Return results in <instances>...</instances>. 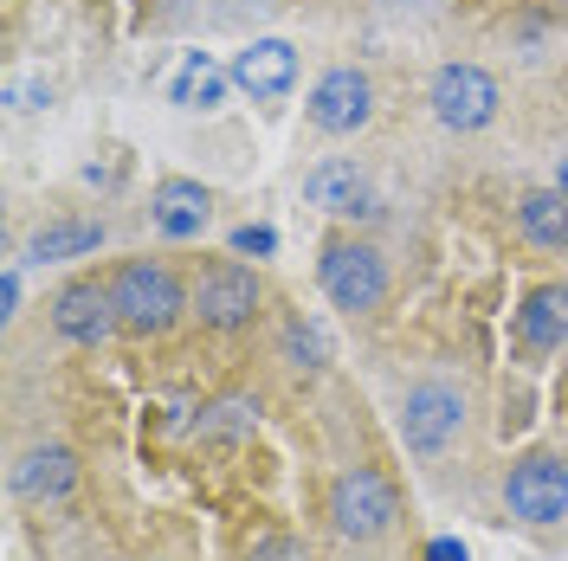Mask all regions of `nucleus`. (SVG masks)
I'll return each instance as SVG.
<instances>
[{"label": "nucleus", "mask_w": 568, "mask_h": 561, "mask_svg": "<svg viewBox=\"0 0 568 561\" xmlns=\"http://www.w3.org/2000/svg\"><path fill=\"white\" fill-rule=\"evenodd\" d=\"M52 329L65 336V343H104L110 329H116V304H110V284L98 278H71L59 284V297H52Z\"/></svg>", "instance_id": "nucleus-10"}, {"label": "nucleus", "mask_w": 568, "mask_h": 561, "mask_svg": "<svg viewBox=\"0 0 568 561\" xmlns=\"http://www.w3.org/2000/svg\"><path fill=\"white\" fill-rule=\"evenodd\" d=\"M426 104H433V116H439L453 136H471V130H491V123H497V110H504V84H497L485 65L453 59V65L433 71Z\"/></svg>", "instance_id": "nucleus-5"}, {"label": "nucleus", "mask_w": 568, "mask_h": 561, "mask_svg": "<svg viewBox=\"0 0 568 561\" xmlns=\"http://www.w3.org/2000/svg\"><path fill=\"white\" fill-rule=\"evenodd\" d=\"M110 304H116V329L123 336H169L181 316H187L194 290L162 258H123L110 272Z\"/></svg>", "instance_id": "nucleus-1"}, {"label": "nucleus", "mask_w": 568, "mask_h": 561, "mask_svg": "<svg viewBox=\"0 0 568 561\" xmlns=\"http://www.w3.org/2000/svg\"><path fill=\"white\" fill-rule=\"evenodd\" d=\"M317 284L336 310L349 316H375L388 304V258L375 239H355V233H329L317 258Z\"/></svg>", "instance_id": "nucleus-2"}, {"label": "nucleus", "mask_w": 568, "mask_h": 561, "mask_svg": "<svg viewBox=\"0 0 568 561\" xmlns=\"http://www.w3.org/2000/svg\"><path fill=\"white\" fill-rule=\"evenodd\" d=\"M400 517V491H394V478L382 465H349L336 484H329V523L336 536H349V542H382Z\"/></svg>", "instance_id": "nucleus-4"}, {"label": "nucleus", "mask_w": 568, "mask_h": 561, "mask_svg": "<svg viewBox=\"0 0 568 561\" xmlns=\"http://www.w3.org/2000/svg\"><path fill=\"white\" fill-rule=\"evenodd\" d=\"M284 349L297 355V368H323V361H329V349H323V336H317V329H304V323H291Z\"/></svg>", "instance_id": "nucleus-19"}, {"label": "nucleus", "mask_w": 568, "mask_h": 561, "mask_svg": "<svg viewBox=\"0 0 568 561\" xmlns=\"http://www.w3.org/2000/svg\"><path fill=\"white\" fill-rule=\"evenodd\" d=\"M104 246V220H45L33 239H27V258L33 265H59V258H91Z\"/></svg>", "instance_id": "nucleus-16"}, {"label": "nucleus", "mask_w": 568, "mask_h": 561, "mask_svg": "<svg viewBox=\"0 0 568 561\" xmlns=\"http://www.w3.org/2000/svg\"><path fill=\"white\" fill-rule=\"evenodd\" d=\"M517 233L536 252H568V194L562 187H524L517 194Z\"/></svg>", "instance_id": "nucleus-15"}, {"label": "nucleus", "mask_w": 568, "mask_h": 561, "mask_svg": "<svg viewBox=\"0 0 568 561\" xmlns=\"http://www.w3.org/2000/svg\"><path fill=\"white\" fill-rule=\"evenodd\" d=\"M459 432H465V394L459 387H446V381L407 387V400H400V439H407V452L439 458Z\"/></svg>", "instance_id": "nucleus-8"}, {"label": "nucleus", "mask_w": 568, "mask_h": 561, "mask_svg": "<svg viewBox=\"0 0 568 561\" xmlns=\"http://www.w3.org/2000/svg\"><path fill=\"white\" fill-rule=\"evenodd\" d=\"M233 91H246L252 104H278L297 91V45L291 39H252L233 59Z\"/></svg>", "instance_id": "nucleus-9"}, {"label": "nucleus", "mask_w": 568, "mask_h": 561, "mask_svg": "<svg viewBox=\"0 0 568 561\" xmlns=\"http://www.w3.org/2000/svg\"><path fill=\"white\" fill-rule=\"evenodd\" d=\"M252 420H258L252 400H220L207 420H201V432H207V439H240V432H252Z\"/></svg>", "instance_id": "nucleus-18"}, {"label": "nucleus", "mask_w": 568, "mask_h": 561, "mask_svg": "<svg viewBox=\"0 0 568 561\" xmlns=\"http://www.w3.org/2000/svg\"><path fill=\"white\" fill-rule=\"evenodd\" d=\"M226 91H233V65H213L207 52H187L175 71V84H169V98L181 110H220Z\"/></svg>", "instance_id": "nucleus-17"}, {"label": "nucleus", "mask_w": 568, "mask_h": 561, "mask_svg": "<svg viewBox=\"0 0 568 561\" xmlns=\"http://www.w3.org/2000/svg\"><path fill=\"white\" fill-rule=\"evenodd\" d=\"M304 116H311V130H323V136H355V130H368V123H375V78L362 65H329L317 84H311Z\"/></svg>", "instance_id": "nucleus-7"}, {"label": "nucleus", "mask_w": 568, "mask_h": 561, "mask_svg": "<svg viewBox=\"0 0 568 561\" xmlns=\"http://www.w3.org/2000/svg\"><path fill=\"white\" fill-rule=\"evenodd\" d=\"M304 201L323 207L329 220H355V213H375V194H368V169L355 155H329L304 175Z\"/></svg>", "instance_id": "nucleus-11"}, {"label": "nucleus", "mask_w": 568, "mask_h": 561, "mask_svg": "<svg viewBox=\"0 0 568 561\" xmlns=\"http://www.w3.org/2000/svg\"><path fill=\"white\" fill-rule=\"evenodd\" d=\"M246 561H311V549H304L297 536H258Z\"/></svg>", "instance_id": "nucleus-20"}, {"label": "nucleus", "mask_w": 568, "mask_h": 561, "mask_svg": "<svg viewBox=\"0 0 568 561\" xmlns=\"http://www.w3.org/2000/svg\"><path fill=\"white\" fill-rule=\"evenodd\" d=\"M187 290H194L187 316H194L201 329H213V336H240V329H252L258 310H265V284H258V272L240 265V258L201 265V278L187 284Z\"/></svg>", "instance_id": "nucleus-3"}, {"label": "nucleus", "mask_w": 568, "mask_h": 561, "mask_svg": "<svg viewBox=\"0 0 568 561\" xmlns=\"http://www.w3.org/2000/svg\"><path fill=\"white\" fill-rule=\"evenodd\" d=\"M0 297H7V316H20V272L0 278Z\"/></svg>", "instance_id": "nucleus-22"}, {"label": "nucleus", "mask_w": 568, "mask_h": 561, "mask_svg": "<svg viewBox=\"0 0 568 561\" xmlns=\"http://www.w3.org/2000/svg\"><path fill=\"white\" fill-rule=\"evenodd\" d=\"M233 252H272V233L265 226H240L233 233Z\"/></svg>", "instance_id": "nucleus-21"}, {"label": "nucleus", "mask_w": 568, "mask_h": 561, "mask_svg": "<svg viewBox=\"0 0 568 561\" xmlns=\"http://www.w3.org/2000/svg\"><path fill=\"white\" fill-rule=\"evenodd\" d=\"M504 510L530 529H556L568 517V458L562 452H524L504 478Z\"/></svg>", "instance_id": "nucleus-6"}, {"label": "nucleus", "mask_w": 568, "mask_h": 561, "mask_svg": "<svg viewBox=\"0 0 568 561\" xmlns=\"http://www.w3.org/2000/svg\"><path fill=\"white\" fill-rule=\"evenodd\" d=\"M207 220H213V194L201 181H187V175L155 181V194H149V226H155L162 239H201Z\"/></svg>", "instance_id": "nucleus-12"}, {"label": "nucleus", "mask_w": 568, "mask_h": 561, "mask_svg": "<svg viewBox=\"0 0 568 561\" xmlns=\"http://www.w3.org/2000/svg\"><path fill=\"white\" fill-rule=\"evenodd\" d=\"M426 561H465V549H459V542H446V536H439V542L426 549Z\"/></svg>", "instance_id": "nucleus-23"}, {"label": "nucleus", "mask_w": 568, "mask_h": 561, "mask_svg": "<svg viewBox=\"0 0 568 561\" xmlns=\"http://www.w3.org/2000/svg\"><path fill=\"white\" fill-rule=\"evenodd\" d=\"M556 187H562V194H568V169H562V181H556Z\"/></svg>", "instance_id": "nucleus-24"}, {"label": "nucleus", "mask_w": 568, "mask_h": 561, "mask_svg": "<svg viewBox=\"0 0 568 561\" xmlns=\"http://www.w3.org/2000/svg\"><path fill=\"white\" fill-rule=\"evenodd\" d=\"M510 329H517V343H524L530 355L568 349V284H536L530 297L517 304Z\"/></svg>", "instance_id": "nucleus-13"}, {"label": "nucleus", "mask_w": 568, "mask_h": 561, "mask_svg": "<svg viewBox=\"0 0 568 561\" xmlns=\"http://www.w3.org/2000/svg\"><path fill=\"white\" fill-rule=\"evenodd\" d=\"M13 491L27 497V503H59V497H71L78 491V452L71 446H33V452H20Z\"/></svg>", "instance_id": "nucleus-14"}]
</instances>
